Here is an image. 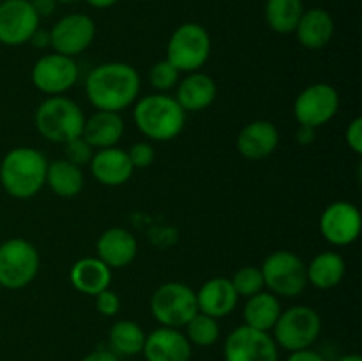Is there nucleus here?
Listing matches in <instances>:
<instances>
[{
  "mask_svg": "<svg viewBox=\"0 0 362 361\" xmlns=\"http://www.w3.org/2000/svg\"><path fill=\"white\" fill-rule=\"evenodd\" d=\"M71 285L85 296H95L112 283V269L98 257H83L71 265Z\"/></svg>",
  "mask_w": 362,
  "mask_h": 361,
  "instance_id": "24",
  "label": "nucleus"
},
{
  "mask_svg": "<svg viewBox=\"0 0 362 361\" xmlns=\"http://www.w3.org/2000/svg\"><path fill=\"white\" fill-rule=\"evenodd\" d=\"M279 353L269 331L243 324L225 340V361H278Z\"/></svg>",
  "mask_w": 362,
  "mask_h": 361,
  "instance_id": "13",
  "label": "nucleus"
},
{
  "mask_svg": "<svg viewBox=\"0 0 362 361\" xmlns=\"http://www.w3.org/2000/svg\"><path fill=\"white\" fill-rule=\"evenodd\" d=\"M336 361H362V357L359 354H345V356H341L339 360Z\"/></svg>",
  "mask_w": 362,
  "mask_h": 361,
  "instance_id": "43",
  "label": "nucleus"
},
{
  "mask_svg": "<svg viewBox=\"0 0 362 361\" xmlns=\"http://www.w3.org/2000/svg\"><path fill=\"white\" fill-rule=\"evenodd\" d=\"M151 314L165 328H182L198 314L197 290L182 282H166L151 297Z\"/></svg>",
  "mask_w": 362,
  "mask_h": 361,
  "instance_id": "9",
  "label": "nucleus"
},
{
  "mask_svg": "<svg viewBox=\"0 0 362 361\" xmlns=\"http://www.w3.org/2000/svg\"><path fill=\"white\" fill-rule=\"evenodd\" d=\"M346 273L345 258L336 251H322L306 265L308 283L318 290H329L343 282Z\"/></svg>",
  "mask_w": 362,
  "mask_h": 361,
  "instance_id": "25",
  "label": "nucleus"
},
{
  "mask_svg": "<svg viewBox=\"0 0 362 361\" xmlns=\"http://www.w3.org/2000/svg\"><path fill=\"white\" fill-rule=\"evenodd\" d=\"M34 124L37 133L53 144H67L81 137L85 113L67 96H49L35 108Z\"/></svg>",
  "mask_w": 362,
  "mask_h": 361,
  "instance_id": "4",
  "label": "nucleus"
},
{
  "mask_svg": "<svg viewBox=\"0 0 362 361\" xmlns=\"http://www.w3.org/2000/svg\"><path fill=\"white\" fill-rule=\"evenodd\" d=\"M119 0H87L88 6L95 7V9H108V7L115 6Z\"/></svg>",
  "mask_w": 362,
  "mask_h": 361,
  "instance_id": "42",
  "label": "nucleus"
},
{
  "mask_svg": "<svg viewBox=\"0 0 362 361\" xmlns=\"http://www.w3.org/2000/svg\"><path fill=\"white\" fill-rule=\"evenodd\" d=\"M88 166H90V173L94 176V179L103 186L110 188L126 184L134 172L127 151L119 149L117 145L115 147L98 149Z\"/></svg>",
  "mask_w": 362,
  "mask_h": 361,
  "instance_id": "18",
  "label": "nucleus"
},
{
  "mask_svg": "<svg viewBox=\"0 0 362 361\" xmlns=\"http://www.w3.org/2000/svg\"><path fill=\"white\" fill-rule=\"evenodd\" d=\"M41 268L39 251L23 237H11L0 243V285L20 290L30 285Z\"/></svg>",
  "mask_w": 362,
  "mask_h": 361,
  "instance_id": "7",
  "label": "nucleus"
},
{
  "mask_svg": "<svg viewBox=\"0 0 362 361\" xmlns=\"http://www.w3.org/2000/svg\"><path fill=\"white\" fill-rule=\"evenodd\" d=\"M127 156H129V161L134 170L147 168V166L154 163L156 151L148 142H136V144H133L127 149Z\"/></svg>",
  "mask_w": 362,
  "mask_h": 361,
  "instance_id": "34",
  "label": "nucleus"
},
{
  "mask_svg": "<svg viewBox=\"0 0 362 361\" xmlns=\"http://www.w3.org/2000/svg\"><path fill=\"white\" fill-rule=\"evenodd\" d=\"M64 147H66V158L64 159L71 161L73 165L80 166V168L83 165H88V163H90L92 156H94L95 152L83 137H78L74 138V140L67 142V144H64Z\"/></svg>",
  "mask_w": 362,
  "mask_h": 361,
  "instance_id": "33",
  "label": "nucleus"
},
{
  "mask_svg": "<svg viewBox=\"0 0 362 361\" xmlns=\"http://www.w3.org/2000/svg\"><path fill=\"white\" fill-rule=\"evenodd\" d=\"M184 328H186V338L189 340L191 345L197 347L214 345L219 340V335H221L218 319L200 314V311Z\"/></svg>",
  "mask_w": 362,
  "mask_h": 361,
  "instance_id": "30",
  "label": "nucleus"
},
{
  "mask_svg": "<svg viewBox=\"0 0 362 361\" xmlns=\"http://www.w3.org/2000/svg\"><path fill=\"white\" fill-rule=\"evenodd\" d=\"M81 361H119V356H117L113 350L98 349V350H92V353H88Z\"/></svg>",
  "mask_w": 362,
  "mask_h": 361,
  "instance_id": "40",
  "label": "nucleus"
},
{
  "mask_svg": "<svg viewBox=\"0 0 362 361\" xmlns=\"http://www.w3.org/2000/svg\"><path fill=\"white\" fill-rule=\"evenodd\" d=\"M239 303V294L233 289L230 278L214 276L197 290V306L200 314L223 319L232 314Z\"/></svg>",
  "mask_w": 362,
  "mask_h": 361,
  "instance_id": "20",
  "label": "nucleus"
},
{
  "mask_svg": "<svg viewBox=\"0 0 362 361\" xmlns=\"http://www.w3.org/2000/svg\"><path fill=\"white\" fill-rule=\"evenodd\" d=\"M80 69L76 60L60 53H46L32 66L30 80L37 91L48 96H62L76 85Z\"/></svg>",
  "mask_w": 362,
  "mask_h": 361,
  "instance_id": "11",
  "label": "nucleus"
},
{
  "mask_svg": "<svg viewBox=\"0 0 362 361\" xmlns=\"http://www.w3.org/2000/svg\"><path fill=\"white\" fill-rule=\"evenodd\" d=\"M346 145L356 152L357 156L362 154V117H356L352 122L349 124L345 131Z\"/></svg>",
  "mask_w": 362,
  "mask_h": 361,
  "instance_id": "36",
  "label": "nucleus"
},
{
  "mask_svg": "<svg viewBox=\"0 0 362 361\" xmlns=\"http://www.w3.org/2000/svg\"><path fill=\"white\" fill-rule=\"evenodd\" d=\"M279 145V131L271 120H251L247 122L243 130L239 131L235 140L237 151L240 152V156L246 159H265L271 154H274V151Z\"/></svg>",
  "mask_w": 362,
  "mask_h": 361,
  "instance_id": "16",
  "label": "nucleus"
},
{
  "mask_svg": "<svg viewBox=\"0 0 362 361\" xmlns=\"http://www.w3.org/2000/svg\"><path fill=\"white\" fill-rule=\"evenodd\" d=\"M179 71L172 66L166 59L159 60L148 71V80L151 85L159 92H166L179 84Z\"/></svg>",
  "mask_w": 362,
  "mask_h": 361,
  "instance_id": "32",
  "label": "nucleus"
},
{
  "mask_svg": "<svg viewBox=\"0 0 362 361\" xmlns=\"http://www.w3.org/2000/svg\"><path fill=\"white\" fill-rule=\"evenodd\" d=\"M41 18L30 0H2L0 2V45L21 46L30 41L39 28Z\"/></svg>",
  "mask_w": 362,
  "mask_h": 361,
  "instance_id": "15",
  "label": "nucleus"
},
{
  "mask_svg": "<svg viewBox=\"0 0 362 361\" xmlns=\"http://www.w3.org/2000/svg\"><path fill=\"white\" fill-rule=\"evenodd\" d=\"M279 314H281L279 297L269 292V290H262L255 296L246 297L243 319L244 324L250 326V328L260 329V331H271L274 328L276 321H278Z\"/></svg>",
  "mask_w": 362,
  "mask_h": 361,
  "instance_id": "26",
  "label": "nucleus"
},
{
  "mask_svg": "<svg viewBox=\"0 0 362 361\" xmlns=\"http://www.w3.org/2000/svg\"><path fill=\"white\" fill-rule=\"evenodd\" d=\"M48 159L35 147H14L0 161V183L18 200L34 198L46 184Z\"/></svg>",
  "mask_w": 362,
  "mask_h": 361,
  "instance_id": "2",
  "label": "nucleus"
},
{
  "mask_svg": "<svg viewBox=\"0 0 362 361\" xmlns=\"http://www.w3.org/2000/svg\"><path fill=\"white\" fill-rule=\"evenodd\" d=\"M30 42L34 48H39V50H45V48H49L52 46V38H49V30H46V28H41L39 27L37 30L32 34L30 38Z\"/></svg>",
  "mask_w": 362,
  "mask_h": 361,
  "instance_id": "38",
  "label": "nucleus"
},
{
  "mask_svg": "<svg viewBox=\"0 0 362 361\" xmlns=\"http://www.w3.org/2000/svg\"><path fill=\"white\" fill-rule=\"evenodd\" d=\"M264 283L278 297H297L306 290V264L290 250H276L262 264Z\"/></svg>",
  "mask_w": 362,
  "mask_h": 361,
  "instance_id": "8",
  "label": "nucleus"
},
{
  "mask_svg": "<svg viewBox=\"0 0 362 361\" xmlns=\"http://www.w3.org/2000/svg\"><path fill=\"white\" fill-rule=\"evenodd\" d=\"M296 137H297V142H299L300 145H310V144H313L315 138H317V130H315V127H310V126H299Z\"/></svg>",
  "mask_w": 362,
  "mask_h": 361,
  "instance_id": "41",
  "label": "nucleus"
},
{
  "mask_svg": "<svg viewBox=\"0 0 362 361\" xmlns=\"http://www.w3.org/2000/svg\"><path fill=\"white\" fill-rule=\"evenodd\" d=\"M57 4H74V2H78V0H55Z\"/></svg>",
  "mask_w": 362,
  "mask_h": 361,
  "instance_id": "44",
  "label": "nucleus"
},
{
  "mask_svg": "<svg viewBox=\"0 0 362 361\" xmlns=\"http://www.w3.org/2000/svg\"><path fill=\"white\" fill-rule=\"evenodd\" d=\"M49 38L53 52L74 59L94 42L95 23L85 13L66 14L55 21L49 30Z\"/></svg>",
  "mask_w": 362,
  "mask_h": 361,
  "instance_id": "14",
  "label": "nucleus"
},
{
  "mask_svg": "<svg viewBox=\"0 0 362 361\" xmlns=\"http://www.w3.org/2000/svg\"><path fill=\"white\" fill-rule=\"evenodd\" d=\"M145 336L147 335L136 322L124 319L112 326L108 338L113 353L122 354V356H134L144 350Z\"/></svg>",
  "mask_w": 362,
  "mask_h": 361,
  "instance_id": "29",
  "label": "nucleus"
},
{
  "mask_svg": "<svg viewBox=\"0 0 362 361\" xmlns=\"http://www.w3.org/2000/svg\"><path fill=\"white\" fill-rule=\"evenodd\" d=\"M218 96V85L214 78L202 71L187 73L184 80L177 84L175 99L184 112H202L214 103Z\"/></svg>",
  "mask_w": 362,
  "mask_h": 361,
  "instance_id": "22",
  "label": "nucleus"
},
{
  "mask_svg": "<svg viewBox=\"0 0 362 361\" xmlns=\"http://www.w3.org/2000/svg\"><path fill=\"white\" fill-rule=\"evenodd\" d=\"M320 234L332 246H350L361 236L362 216L357 205L346 200L329 204L320 214Z\"/></svg>",
  "mask_w": 362,
  "mask_h": 361,
  "instance_id": "12",
  "label": "nucleus"
},
{
  "mask_svg": "<svg viewBox=\"0 0 362 361\" xmlns=\"http://www.w3.org/2000/svg\"><path fill=\"white\" fill-rule=\"evenodd\" d=\"M95 308L101 315L105 317H113V315L119 314L120 310V297L115 290L108 289L101 290L99 294H95Z\"/></svg>",
  "mask_w": 362,
  "mask_h": 361,
  "instance_id": "35",
  "label": "nucleus"
},
{
  "mask_svg": "<svg viewBox=\"0 0 362 361\" xmlns=\"http://www.w3.org/2000/svg\"><path fill=\"white\" fill-rule=\"evenodd\" d=\"M141 88L136 67L126 62H105L95 66L85 80V94L95 110L117 112L129 108Z\"/></svg>",
  "mask_w": 362,
  "mask_h": 361,
  "instance_id": "1",
  "label": "nucleus"
},
{
  "mask_svg": "<svg viewBox=\"0 0 362 361\" xmlns=\"http://www.w3.org/2000/svg\"><path fill=\"white\" fill-rule=\"evenodd\" d=\"M212 39L207 28L197 21H186L172 32L166 45V60L179 73H194L207 64Z\"/></svg>",
  "mask_w": 362,
  "mask_h": 361,
  "instance_id": "5",
  "label": "nucleus"
},
{
  "mask_svg": "<svg viewBox=\"0 0 362 361\" xmlns=\"http://www.w3.org/2000/svg\"><path fill=\"white\" fill-rule=\"evenodd\" d=\"M124 131L126 124L120 113L98 110L90 117H85L81 137L90 144L94 151H98V149L115 147L122 140Z\"/></svg>",
  "mask_w": 362,
  "mask_h": 361,
  "instance_id": "23",
  "label": "nucleus"
},
{
  "mask_svg": "<svg viewBox=\"0 0 362 361\" xmlns=\"http://www.w3.org/2000/svg\"><path fill=\"white\" fill-rule=\"evenodd\" d=\"M133 120L141 134L154 142H170L182 133L186 112L173 96L165 92L144 96L133 110Z\"/></svg>",
  "mask_w": 362,
  "mask_h": 361,
  "instance_id": "3",
  "label": "nucleus"
},
{
  "mask_svg": "<svg viewBox=\"0 0 362 361\" xmlns=\"http://www.w3.org/2000/svg\"><path fill=\"white\" fill-rule=\"evenodd\" d=\"M286 361H325V360L322 354L317 353V350L303 349V350H296V353H290L288 360Z\"/></svg>",
  "mask_w": 362,
  "mask_h": 361,
  "instance_id": "39",
  "label": "nucleus"
},
{
  "mask_svg": "<svg viewBox=\"0 0 362 361\" xmlns=\"http://www.w3.org/2000/svg\"><path fill=\"white\" fill-rule=\"evenodd\" d=\"M141 353L147 361H189L193 345L177 328L161 326L145 336Z\"/></svg>",
  "mask_w": 362,
  "mask_h": 361,
  "instance_id": "17",
  "label": "nucleus"
},
{
  "mask_svg": "<svg viewBox=\"0 0 362 361\" xmlns=\"http://www.w3.org/2000/svg\"><path fill=\"white\" fill-rule=\"evenodd\" d=\"M304 13L303 0H265L264 16L276 34H292Z\"/></svg>",
  "mask_w": 362,
  "mask_h": 361,
  "instance_id": "28",
  "label": "nucleus"
},
{
  "mask_svg": "<svg viewBox=\"0 0 362 361\" xmlns=\"http://www.w3.org/2000/svg\"><path fill=\"white\" fill-rule=\"evenodd\" d=\"M272 333L276 345L281 349L290 353L311 349L322 333V317L308 304H296L281 310Z\"/></svg>",
  "mask_w": 362,
  "mask_h": 361,
  "instance_id": "6",
  "label": "nucleus"
},
{
  "mask_svg": "<svg viewBox=\"0 0 362 361\" xmlns=\"http://www.w3.org/2000/svg\"><path fill=\"white\" fill-rule=\"evenodd\" d=\"M230 282H232L239 297L255 296V294L262 292L265 287L262 269L257 268V265H244V268L237 269L232 278H230Z\"/></svg>",
  "mask_w": 362,
  "mask_h": 361,
  "instance_id": "31",
  "label": "nucleus"
},
{
  "mask_svg": "<svg viewBox=\"0 0 362 361\" xmlns=\"http://www.w3.org/2000/svg\"><path fill=\"white\" fill-rule=\"evenodd\" d=\"M339 92L331 84L318 81L308 85L293 101V117L299 126L318 130L336 117L339 110Z\"/></svg>",
  "mask_w": 362,
  "mask_h": 361,
  "instance_id": "10",
  "label": "nucleus"
},
{
  "mask_svg": "<svg viewBox=\"0 0 362 361\" xmlns=\"http://www.w3.org/2000/svg\"><path fill=\"white\" fill-rule=\"evenodd\" d=\"M336 23L332 14L322 7L304 9L296 27L297 41L306 50H322L334 38Z\"/></svg>",
  "mask_w": 362,
  "mask_h": 361,
  "instance_id": "21",
  "label": "nucleus"
},
{
  "mask_svg": "<svg viewBox=\"0 0 362 361\" xmlns=\"http://www.w3.org/2000/svg\"><path fill=\"white\" fill-rule=\"evenodd\" d=\"M32 7L37 13L39 18H48L55 13L57 2L55 0H30Z\"/></svg>",
  "mask_w": 362,
  "mask_h": 361,
  "instance_id": "37",
  "label": "nucleus"
},
{
  "mask_svg": "<svg viewBox=\"0 0 362 361\" xmlns=\"http://www.w3.org/2000/svg\"><path fill=\"white\" fill-rule=\"evenodd\" d=\"M95 251L99 260L105 262L110 269L126 268L136 258V237L122 227H112L98 237Z\"/></svg>",
  "mask_w": 362,
  "mask_h": 361,
  "instance_id": "19",
  "label": "nucleus"
},
{
  "mask_svg": "<svg viewBox=\"0 0 362 361\" xmlns=\"http://www.w3.org/2000/svg\"><path fill=\"white\" fill-rule=\"evenodd\" d=\"M46 184L60 198H73L81 193L85 186L83 170L67 159H55L48 163Z\"/></svg>",
  "mask_w": 362,
  "mask_h": 361,
  "instance_id": "27",
  "label": "nucleus"
}]
</instances>
